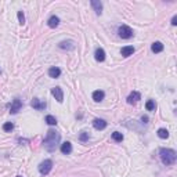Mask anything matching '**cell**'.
<instances>
[{
    "label": "cell",
    "mask_w": 177,
    "mask_h": 177,
    "mask_svg": "<svg viewBox=\"0 0 177 177\" xmlns=\"http://www.w3.org/2000/svg\"><path fill=\"white\" fill-rule=\"evenodd\" d=\"M159 156H161L162 162L166 166L173 165L176 162V151L174 149H170V148H161L159 149Z\"/></svg>",
    "instance_id": "7a4b0ae2"
},
{
    "label": "cell",
    "mask_w": 177,
    "mask_h": 177,
    "mask_svg": "<svg viewBox=\"0 0 177 177\" xmlns=\"http://www.w3.org/2000/svg\"><path fill=\"white\" fill-rule=\"evenodd\" d=\"M60 140H61V136H60L57 131L48 130L47 131L46 139H44V148H46L47 151L53 152V151H55V148H57V145H58Z\"/></svg>",
    "instance_id": "6da1fadb"
},
{
    "label": "cell",
    "mask_w": 177,
    "mask_h": 177,
    "mask_svg": "<svg viewBox=\"0 0 177 177\" xmlns=\"http://www.w3.org/2000/svg\"><path fill=\"white\" fill-rule=\"evenodd\" d=\"M172 25H177V15H174L172 18Z\"/></svg>",
    "instance_id": "484cf974"
},
{
    "label": "cell",
    "mask_w": 177,
    "mask_h": 177,
    "mask_svg": "<svg viewBox=\"0 0 177 177\" xmlns=\"http://www.w3.org/2000/svg\"><path fill=\"white\" fill-rule=\"evenodd\" d=\"M158 137L159 139H168L169 137V131L166 130V129H159L158 130Z\"/></svg>",
    "instance_id": "ffe728a7"
},
{
    "label": "cell",
    "mask_w": 177,
    "mask_h": 177,
    "mask_svg": "<svg viewBox=\"0 0 177 177\" xmlns=\"http://www.w3.org/2000/svg\"><path fill=\"white\" fill-rule=\"evenodd\" d=\"M104 92L102 90H96V92L93 93V100L96 101V102H100V101L104 100Z\"/></svg>",
    "instance_id": "7c38bea8"
},
{
    "label": "cell",
    "mask_w": 177,
    "mask_h": 177,
    "mask_svg": "<svg viewBox=\"0 0 177 177\" xmlns=\"http://www.w3.org/2000/svg\"><path fill=\"white\" fill-rule=\"evenodd\" d=\"M21 108H22V102H21V100H20V98H15V100L13 101V105H11V108H10V112L14 115V114H17Z\"/></svg>",
    "instance_id": "52a82bcc"
},
{
    "label": "cell",
    "mask_w": 177,
    "mask_h": 177,
    "mask_svg": "<svg viewBox=\"0 0 177 177\" xmlns=\"http://www.w3.org/2000/svg\"><path fill=\"white\" fill-rule=\"evenodd\" d=\"M112 139L115 140V141H118V143H120V141L123 140V134L119 133V131H114V133H112Z\"/></svg>",
    "instance_id": "44dd1931"
},
{
    "label": "cell",
    "mask_w": 177,
    "mask_h": 177,
    "mask_svg": "<svg viewBox=\"0 0 177 177\" xmlns=\"http://www.w3.org/2000/svg\"><path fill=\"white\" fill-rule=\"evenodd\" d=\"M17 15H18V21H20V24H21V25H24V24H25V17H24V13H22V11H18V14H17Z\"/></svg>",
    "instance_id": "d4e9b609"
},
{
    "label": "cell",
    "mask_w": 177,
    "mask_h": 177,
    "mask_svg": "<svg viewBox=\"0 0 177 177\" xmlns=\"http://www.w3.org/2000/svg\"><path fill=\"white\" fill-rule=\"evenodd\" d=\"M47 24H48V26H50V28H55V26H58V24H60V18H58V17H55V15L50 17V20L47 21Z\"/></svg>",
    "instance_id": "2e32d148"
},
{
    "label": "cell",
    "mask_w": 177,
    "mask_h": 177,
    "mask_svg": "<svg viewBox=\"0 0 177 177\" xmlns=\"http://www.w3.org/2000/svg\"><path fill=\"white\" fill-rule=\"evenodd\" d=\"M79 140H80V141H83V143H85V141H87V140H89V133L82 131V133H80V136H79Z\"/></svg>",
    "instance_id": "cb8c5ba5"
},
{
    "label": "cell",
    "mask_w": 177,
    "mask_h": 177,
    "mask_svg": "<svg viewBox=\"0 0 177 177\" xmlns=\"http://www.w3.org/2000/svg\"><path fill=\"white\" fill-rule=\"evenodd\" d=\"M0 73H1V71H0Z\"/></svg>",
    "instance_id": "f1b7e54d"
},
{
    "label": "cell",
    "mask_w": 177,
    "mask_h": 177,
    "mask_svg": "<svg viewBox=\"0 0 177 177\" xmlns=\"http://www.w3.org/2000/svg\"><path fill=\"white\" fill-rule=\"evenodd\" d=\"M17 177H21V176H17Z\"/></svg>",
    "instance_id": "83f0119b"
},
{
    "label": "cell",
    "mask_w": 177,
    "mask_h": 177,
    "mask_svg": "<svg viewBox=\"0 0 177 177\" xmlns=\"http://www.w3.org/2000/svg\"><path fill=\"white\" fill-rule=\"evenodd\" d=\"M51 94H53L54 98L58 101V102H62V101H64V93H62L61 87H54V89H51Z\"/></svg>",
    "instance_id": "5b68a950"
},
{
    "label": "cell",
    "mask_w": 177,
    "mask_h": 177,
    "mask_svg": "<svg viewBox=\"0 0 177 177\" xmlns=\"http://www.w3.org/2000/svg\"><path fill=\"white\" fill-rule=\"evenodd\" d=\"M13 129H14V125L11 123V122H7V123L3 125V130L4 131H11Z\"/></svg>",
    "instance_id": "603a6c76"
},
{
    "label": "cell",
    "mask_w": 177,
    "mask_h": 177,
    "mask_svg": "<svg viewBox=\"0 0 177 177\" xmlns=\"http://www.w3.org/2000/svg\"><path fill=\"white\" fill-rule=\"evenodd\" d=\"M31 105L35 108V109H38V111H42V109L46 108V101H40L39 98H33L31 102Z\"/></svg>",
    "instance_id": "8992f818"
},
{
    "label": "cell",
    "mask_w": 177,
    "mask_h": 177,
    "mask_svg": "<svg viewBox=\"0 0 177 177\" xmlns=\"http://www.w3.org/2000/svg\"><path fill=\"white\" fill-rule=\"evenodd\" d=\"M51 168H53V162L50 161V159H46V161H43L39 165V172H40L42 174H48Z\"/></svg>",
    "instance_id": "277c9868"
},
{
    "label": "cell",
    "mask_w": 177,
    "mask_h": 177,
    "mask_svg": "<svg viewBox=\"0 0 177 177\" xmlns=\"http://www.w3.org/2000/svg\"><path fill=\"white\" fill-rule=\"evenodd\" d=\"M58 47H60V48H62V50H65V48L72 50V48H73V43H72V42H69V40H68V42H61V43L58 44Z\"/></svg>",
    "instance_id": "ac0fdd59"
},
{
    "label": "cell",
    "mask_w": 177,
    "mask_h": 177,
    "mask_svg": "<svg viewBox=\"0 0 177 177\" xmlns=\"http://www.w3.org/2000/svg\"><path fill=\"white\" fill-rule=\"evenodd\" d=\"M46 123L50 125V126H55V125H57V119H55L53 115H47L46 116Z\"/></svg>",
    "instance_id": "d6986e66"
},
{
    "label": "cell",
    "mask_w": 177,
    "mask_h": 177,
    "mask_svg": "<svg viewBox=\"0 0 177 177\" xmlns=\"http://www.w3.org/2000/svg\"><path fill=\"white\" fill-rule=\"evenodd\" d=\"M60 75H61V69L57 68V67H51V68L48 69V76L50 77H54V79H55V77H58Z\"/></svg>",
    "instance_id": "4fadbf2b"
},
{
    "label": "cell",
    "mask_w": 177,
    "mask_h": 177,
    "mask_svg": "<svg viewBox=\"0 0 177 177\" xmlns=\"http://www.w3.org/2000/svg\"><path fill=\"white\" fill-rule=\"evenodd\" d=\"M141 120L143 123H148V116H141Z\"/></svg>",
    "instance_id": "4316f807"
},
{
    "label": "cell",
    "mask_w": 177,
    "mask_h": 177,
    "mask_svg": "<svg viewBox=\"0 0 177 177\" xmlns=\"http://www.w3.org/2000/svg\"><path fill=\"white\" fill-rule=\"evenodd\" d=\"M140 98H141L140 93L139 92H133V93L129 94V97H127V102H129V104H136Z\"/></svg>",
    "instance_id": "9c48e42d"
},
{
    "label": "cell",
    "mask_w": 177,
    "mask_h": 177,
    "mask_svg": "<svg viewBox=\"0 0 177 177\" xmlns=\"http://www.w3.org/2000/svg\"><path fill=\"white\" fill-rule=\"evenodd\" d=\"M93 126H94V129H97V130H102V129H105L107 127V122L104 120V119H94L93 120Z\"/></svg>",
    "instance_id": "ba28073f"
},
{
    "label": "cell",
    "mask_w": 177,
    "mask_h": 177,
    "mask_svg": "<svg viewBox=\"0 0 177 177\" xmlns=\"http://www.w3.org/2000/svg\"><path fill=\"white\" fill-rule=\"evenodd\" d=\"M134 53V47L133 46H125L122 50H120V54L123 55V57H129L131 54Z\"/></svg>",
    "instance_id": "5bb4252c"
},
{
    "label": "cell",
    "mask_w": 177,
    "mask_h": 177,
    "mask_svg": "<svg viewBox=\"0 0 177 177\" xmlns=\"http://www.w3.org/2000/svg\"><path fill=\"white\" fill-rule=\"evenodd\" d=\"M92 6H93V8H94V11H96L98 15L102 13V3H101V1H98V0H92Z\"/></svg>",
    "instance_id": "8fae6325"
},
{
    "label": "cell",
    "mask_w": 177,
    "mask_h": 177,
    "mask_svg": "<svg viewBox=\"0 0 177 177\" xmlns=\"http://www.w3.org/2000/svg\"><path fill=\"white\" fill-rule=\"evenodd\" d=\"M151 50L154 53H161V51H163V44H162L161 42H155V43H152V46H151Z\"/></svg>",
    "instance_id": "e0dca14e"
},
{
    "label": "cell",
    "mask_w": 177,
    "mask_h": 177,
    "mask_svg": "<svg viewBox=\"0 0 177 177\" xmlns=\"http://www.w3.org/2000/svg\"><path fill=\"white\" fill-rule=\"evenodd\" d=\"M155 101L154 100H148L147 101V104H145V108H147V111H154L155 109Z\"/></svg>",
    "instance_id": "7402d4cb"
},
{
    "label": "cell",
    "mask_w": 177,
    "mask_h": 177,
    "mask_svg": "<svg viewBox=\"0 0 177 177\" xmlns=\"http://www.w3.org/2000/svg\"><path fill=\"white\" fill-rule=\"evenodd\" d=\"M61 152L64 155H68L72 152V144H71L69 141H65L64 144H61Z\"/></svg>",
    "instance_id": "30bf717a"
},
{
    "label": "cell",
    "mask_w": 177,
    "mask_h": 177,
    "mask_svg": "<svg viewBox=\"0 0 177 177\" xmlns=\"http://www.w3.org/2000/svg\"><path fill=\"white\" fill-rule=\"evenodd\" d=\"M96 60L98 62H102L105 60V51H104L102 48H97V50H96Z\"/></svg>",
    "instance_id": "9a60e30c"
},
{
    "label": "cell",
    "mask_w": 177,
    "mask_h": 177,
    "mask_svg": "<svg viewBox=\"0 0 177 177\" xmlns=\"http://www.w3.org/2000/svg\"><path fill=\"white\" fill-rule=\"evenodd\" d=\"M134 33H133V29H131L130 26H127V25H122V26H119V36L122 39H130Z\"/></svg>",
    "instance_id": "3957f363"
}]
</instances>
